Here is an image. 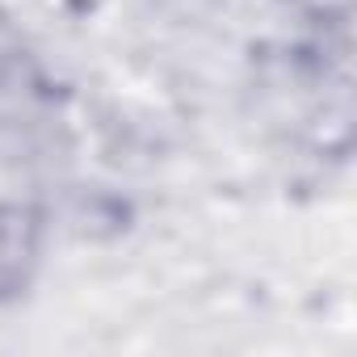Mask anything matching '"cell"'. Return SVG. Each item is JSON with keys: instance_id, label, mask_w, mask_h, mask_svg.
<instances>
[{"instance_id": "1", "label": "cell", "mask_w": 357, "mask_h": 357, "mask_svg": "<svg viewBox=\"0 0 357 357\" xmlns=\"http://www.w3.org/2000/svg\"><path fill=\"white\" fill-rule=\"evenodd\" d=\"M47 101V72L30 38L0 17V130L30 122Z\"/></svg>"}, {"instance_id": "2", "label": "cell", "mask_w": 357, "mask_h": 357, "mask_svg": "<svg viewBox=\"0 0 357 357\" xmlns=\"http://www.w3.org/2000/svg\"><path fill=\"white\" fill-rule=\"evenodd\" d=\"M43 215L34 202L26 198H9L0 202V303L22 298L43 265Z\"/></svg>"}, {"instance_id": "3", "label": "cell", "mask_w": 357, "mask_h": 357, "mask_svg": "<svg viewBox=\"0 0 357 357\" xmlns=\"http://www.w3.org/2000/svg\"><path fill=\"white\" fill-rule=\"evenodd\" d=\"M282 13H290L294 22L303 26H315V30H344L353 22V9L357 0H273Z\"/></svg>"}]
</instances>
